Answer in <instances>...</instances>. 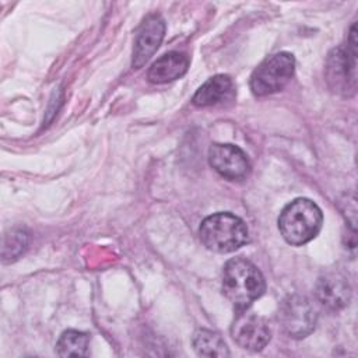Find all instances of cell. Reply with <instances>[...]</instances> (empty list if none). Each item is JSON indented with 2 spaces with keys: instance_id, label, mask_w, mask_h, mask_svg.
<instances>
[{
  "instance_id": "8992f818",
  "label": "cell",
  "mask_w": 358,
  "mask_h": 358,
  "mask_svg": "<svg viewBox=\"0 0 358 358\" xmlns=\"http://www.w3.org/2000/svg\"><path fill=\"white\" fill-rule=\"evenodd\" d=\"M316 312L306 296L289 295L278 309V322L282 330L294 338H303L309 336L316 326Z\"/></svg>"
},
{
  "instance_id": "3957f363",
  "label": "cell",
  "mask_w": 358,
  "mask_h": 358,
  "mask_svg": "<svg viewBox=\"0 0 358 358\" xmlns=\"http://www.w3.org/2000/svg\"><path fill=\"white\" fill-rule=\"evenodd\" d=\"M199 235L203 245L217 253L235 252L249 241L245 221L231 213H215L204 218Z\"/></svg>"
},
{
  "instance_id": "6da1fadb",
  "label": "cell",
  "mask_w": 358,
  "mask_h": 358,
  "mask_svg": "<svg viewBox=\"0 0 358 358\" xmlns=\"http://www.w3.org/2000/svg\"><path fill=\"white\" fill-rule=\"evenodd\" d=\"M266 291L262 271L243 257L228 260L222 270V292L236 312L249 309Z\"/></svg>"
},
{
  "instance_id": "30bf717a",
  "label": "cell",
  "mask_w": 358,
  "mask_h": 358,
  "mask_svg": "<svg viewBox=\"0 0 358 358\" xmlns=\"http://www.w3.org/2000/svg\"><path fill=\"white\" fill-rule=\"evenodd\" d=\"M317 302L329 310L344 309L351 299V287L347 278L338 273H327L319 277L315 287Z\"/></svg>"
},
{
  "instance_id": "5b68a950",
  "label": "cell",
  "mask_w": 358,
  "mask_h": 358,
  "mask_svg": "<svg viewBox=\"0 0 358 358\" xmlns=\"http://www.w3.org/2000/svg\"><path fill=\"white\" fill-rule=\"evenodd\" d=\"M295 57L288 52H278L264 59L250 76V90L256 96H266L281 91L292 78Z\"/></svg>"
},
{
  "instance_id": "52a82bcc",
  "label": "cell",
  "mask_w": 358,
  "mask_h": 358,
  "mask_svg": "<svg viewBox=\"0 0 358 358\" xmlns=\"http://www.w3.org/2000/svg\"><path fill=\"white\" fill-rule=\"evenodd\" d=\"M231 336L239 347L249 351H262L268 344L271 331L262 316L245 309L236 312L231 324Z\"/></svg>"
},
{
  "instance_id": "8fae6325",
  "label": "cell",
  "mask_w": 358,
  "mask_h": 358,
  "mask_svg": "<svg viewBox=\"0 0 358 358\" xmlns=\"http://www.w3.org/2000/svg\"><path fill=\"white\" fill-rule=\"evenodd\" d=\"M236 94L232 78L227 74H217L199 87L193 95V103L200 108L222 105L234 101Z\"/></svg>"
},
{
  "instance_id": "7c38bea8",
  "label": "cell",
  "mask_w": 358,
  "mask_h": 358,
  "mask_svg": "<svg viewBox=\"0 0 358 358\" xmlns=\"http://www.w3.org/2000/svg\"><path fill=\"white\" fill-rule=\"evenodd\" d=\"M189 57L183 52L172 50L158 57L148 69L147 78L154 84H165L180 78L189 69Z\"/></svg>"
},
{
  "instance_id": "9a60e30c",
  "label": "cell",
  "mask_w": 358,
  "mask_h": 358,
  "mask_svg": "<svg viewBox=\"0 0 358 358\" xmlns=\"http://www.w3.org/2000/svg\"><path fill=\"white\" fill-rule=\"evenodd\" d=\"M10 245H11V252L8 253V256L13 259H15L17 256H20L27 245H28V234L24 232V231H13L11 232V241H10ZM7 256V257H8Z\"/></svg>"
},
{
  "instance_id": "9c48e42d",
  "label": "cell",
  "mask_w": 358,
  "mask_h": 358,
  "mask_svg": "<svg viewBox=\"0 0 358 358\" xmlns=\"http://www.w3.org/2000/svg\"><path fill=\"white\" fill-rule=\"evenodd\" d=\"M208 162L214 171L231 180L243 179L250 172L246 154L234 144H213L208 150Z\"/></svg>"
},
{
  "instance_id": "4fadbf2b",
  "label": "cell",
  "mask_w": 358,
  "mask_h": 358,
  "mask_svg": "<svg viewBox=\"0 0 358 358\" xmlns=\"http://www.w3.org/2000/svg\"><path fill=\"white\" fill-rule=\"evenodd\" d=\"M91 336L80 330H66L56 343V352L60 357H88Z\"/></svg>"
},
{
  "instance_id": "277c9868",
  "label": "cell",
  "mask_w": 358,
  "mask_h": 358,
  "mask_svg": "<svg viewBox=\"0 0 358 358\" xmlns=\"http://www.w3.org/2000/svg\"><path fill=\"white\" fill-rule=\"evenodd\" d=\"M326 80L329 87L344 96H351L357 90V41L355 24L345 45L333 49L326 60Z\"/></svg>"
},
{
  "instance_id": "5bb4252c",
  "label": "cell",
  "mask_w": 358,
  "mask_h": 358,
  "mask_svg": "<svg viewBox=\"0 0 358 358\" xmlns=\"http://www.w3.org/2000/svg\"><path fill=\"white\" fill-rule=\"evenodd\" d=\"M193 348L201 357H228L229 350L222 337L208 329H199L193 334Z\"/></svg>"
},
{
  "instance_id": "ba28073f",
  "label": "cell",
  "mask_w": 358,
  "mask_h": 358,
  "mask_svg": "<svg viewBox=\"0 0 358 358\" xmlns=\"http://www.w3.org/2000/svg\"><path fill=\"white\" fill-rule=\"evenodd\" d=\"M165 35V21L159 14H148L140 27L137 28L134 46H133V57L131 67L140 69L143 67L148 59L157 52Z\"/></svg>"
},
{
  "instance_id": "7a4b0ae2",
  "label": "cell",
  "mask_w": 358,
  "mask_h": 358,
  "mask_svg": "<svg viewBox=\"0 0 358 358\" xmlns=\"http://www.w3.org/2000/svg\"><path fill=\"white\" fill-rule=\"evenodd\" d=\"M322 210L316 203L303 197L287 204L278 217V229L282 238L294 246L312 241L322 229Z\"/></svg>"
}]
</instances>
